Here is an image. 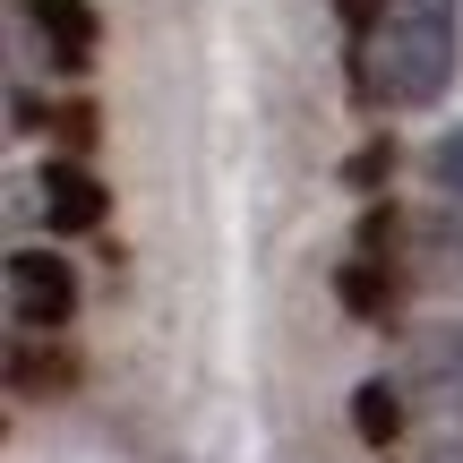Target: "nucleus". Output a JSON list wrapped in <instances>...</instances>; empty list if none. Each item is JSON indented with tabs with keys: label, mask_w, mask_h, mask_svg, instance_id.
Masks as SVG:
<instances>
[{
	"label": "nucleus",
	"mask_w": 463,
	"mask_h": 463,
	"mask_svg": "<svg viewBox=\"0 0 463 463\" xmlns=\"http://www.w3.org/2000/svg\"><path fill=\"white\" fill-rule=\"evenodd\" d=\"M430 172H438V189H455V198H463V129L430 146Z\"/></svg>",
	"instance_id": "nucleus-12"
},
{
	"label": "nucleus",
	"mask_w": 463,
	"mask_h": 463,
	"mask_svg": "<svg viewBox=\"0 0 463 463\" xmlns=\"http://www.w3.org/2000/svg\"><path fill=\"white\" fill-rule=\"evenodd\" d=\"M103 215H112V189L86 164H43V223L52 232H95Z\"/></svg>",
	"instance_id": "nucleus-4"
},
{
	"label": "nucleus",
	"mask_w": 463,
	"mask_h": 463,
	"mask_svg": "<svg viewBox=\"0 0 463 463\" xmlns=\"http://www.w3.org/2000/svg\"><path fill=\"white\" fill-rule=\"evenodd\" d=\"M26 17H34V34H43L52 43V69H69V78H78V69H95V9H86V0H26Z\"/></svg>",
	"instance_id": "nucleus-5"
},
{
	"label": "nucleus",
	"mask_w": 463,
	"mask_h": 463,
	"mask_svg": "<svg viewBox=\"0 0 463 463\" xmlns=\"http://www.w3.org/2000/svg\"><path fill=\"white\" fill-rule=\"evenodd\" d=\"M9 120H17V129H52V112L34 95H9Z\"/></svg>",
	"instance_id": "nucleus-14"
},
{
	"label": "nucleus",
	"mask_w": 463,
	"mask_h": 463,
	"mask_svg": "<svg viewBox=\"0 0 463 463\" xmlns=\"http://www.w3.org/2000/svg\"><path fill=\"white\" fill-rule=\"evenodd\" d=\"M52 129H61V146H95V137H103V112H95V103H61V112H52Z\"/></svg>",
	"instance_id": "nucleus-11"
},
{
	"label": "nucleus",
	"mask_w": 463,
	"mask_h": 463,
	"mask_svg": "<svg viewBox=\"0 0 463 463\" xmlns=\"http://www.w3.org/2000/svg\"><path fill=\"white\" fill-rule=\"evenodd\" d=\"M352 430H361L369 447H395L403 438V386L395 378H361L352 386Z\"/></svg>",
	"instance_id": "nucleus-8"
},
{
	"label": "nucleus",
	"mask_w": 463,
	"mask_h": 463,
	"mask_svg": "<svg viewBox=\"0 0 463 463\" xmlns=\"http://www.w3.org/2000/svg\"><path fill=\"white\" fill-rule=\"evenodd\" d=\"M335 17H344L352 34H378L386 26V0H335Z\"/></svg>",
	"instance_id": "nucleus-13"
},
{
	"label": "nucleus",
	"mask_w": 463,
	"mask_h": 463,
	"mask_svg": "<svg viewBox=\"0 0 463 463\" xmlns=\"http://www.w3.org/2000/svg\"><path fill=\"white\" fill-rule=\"evenodd\" d=\"M9 309L26 335H61L69 309H78V275H69V258H52V249H17L9 258Z\"/></svg>",
	"instance_id": "nucleus-2"
},
{
	"label": "nucleus",
	"mask_w": 463,
	"mask_h": 463,
	"mask_svg": "<svg viewBox=\"0 0 463 463\" xmlns=\"http://www.w3.org/2000/svg\"><path fill=\"white\" fill-rule=\"evenodd\" d=\"M78 386V352L61 344V335H17V352H9V395H69Z\"/></svg>",
	"instance_id": "nucleus-6"
},
{
	"label": "nucleus",
	"mask_w": 463,
	"mask_h": 463,
	"mask_svg": "<svg viewBox=\"0 0 463 463\" xmlns=\"http://www.w3.org/2000/svg\"><path fill=\"white\" fill-rule=\"evenodd\" d=\"M386 172H395V137H369V146L344 164V181L352 189H386Z\"/></svg>",
	"instance_id": "nucleus-10"
},
{
	"label": "nucleus",
	"mask_w": 463,
	"mask_h": 463,
	"mask_svg": "<svg viewBox=\"0 0 463 463\" xmlns=\"http://www.w3.org/2000/svg\"><path fill=\"white\" fill-rule=\"evenodd\" d=\"M430 463H463V447H438V455H430Z\"/></svg>",
	"instance_id": "nucleus-15"
},
{
	"label": "nucleus",
	"mask_w": 463,
	"mask_h": 463,
	"mask_svg": "<svg viewBox=\"0 0 463 463\" xmlns=\"http://www.w3.org/2000/svg\"><path fill=\"white\" fill-rule=\"evenodd\" d=\"M412 266H420V283H438V292L463 283V198L430 206V215L412 223Z\"/></svg>",
	"instance_id": "nucleus-7"
},
{
	"label": "nucleus",
	"mask_w": 463,
	"mask_h": 463,
	"mask_svg": "<svg viewBox=\"0 0 463 463\" xmlns=\"http://www.w3.org/2000/svg\"><path fill=\"white\" fill-rule=\"evenodd\" d=\"M335 300H344L352 317H386V309H395V283H386V266H369V258H352L344 275H335Z\"/></svg>",
	"instance_id": "nucleus-9"
},
{
	"label": "nucleus",
	"mask_w": 463,
	"mask_h": 463,
	"mask_svg": "<svg viewBox=\"0 0 463 463\" xmlns=\"http://www.w3.org/2000/svg\"><path fill=\"white\" fill-rule=\"evenodd\" d=\"M455 61H463V9L455 0H386V26H378V86L395 112H420L455 86Z\"/></svg>",
	"instance_id": "nucleus-1"
},
{
	"label": "nucleus",
	"mask_w": 463,
	"mask_h": 463,
	"mask_svg": "<svg viewBox=\"0 0 463 463\" xmlns=\"http://www.w3.org/2000/svg\"><path fill=\"white\" fill-rule=\"evenodd\" d=\"M412 395L430 403V412L463 420V326H430L412 344Z\"/></svg>",
	"instance_id": "nucleus-3"
}]
</instances>
